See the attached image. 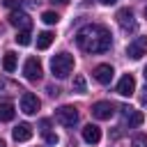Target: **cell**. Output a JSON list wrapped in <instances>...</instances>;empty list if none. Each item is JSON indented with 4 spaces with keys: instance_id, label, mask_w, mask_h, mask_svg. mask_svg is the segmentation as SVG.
<instances>
[{
    "instance_id": "obj_1",
    "label": "cell",
    "mask_w": 147,
    "mask_h": 147,
    "mask_svg": "<svg viewBox=\"0 0 147 147\" xmlns=\"http://www.w3.org/2000/svg\"><path fill=\"white\" fill-rule=\"evenodd\" d=\"M76 44L80 51L85 53H106L110 51L113 46V37H110V30L106 25H99V23H90V25H83L78 32H76Z\"/></svg>"
},
{
    "instance_id": "obj_2",
    "label": "cell",
    "mask_w": 147,
    "mask_h": 147,
    "mask_svg": "<svg viewBox=\"0 0 147 147\" xmlns=\"http://www.w3.org/2000/svg\"><path fill=\"white\" fill-rule=\"evenodd\" d=\"M51 71H53L55 78H67L74 71V55H69L64 51L57 53V55H53L51 57Z\"/></svg>"
},
{
    "instance_id": "obj_3",
    "label": "cell",
    "mask_w": 147,
    "mask_h": 147,
    "mask_svg": "<svg viewBox=\"0 0 147 147\" xmlns=\"http://www.w3.org/2000/svg\"><path fill=\"white\" fill-rule=\"evenodd\" d=\"M78 108L76 106H60L57 110H55V119L62 124V126H67V129H74L76 124H78Z\"/></svg>"
},
{
    "instance_id": "obj_4",
    "label": "cell",
    "mask_w": 147,
    "mask_h": 147,
    "mask_svg": "<svg viewBox=\"0 0 147 147\" xmlns=\"http://www.w3.org/2000/svg\"><path fill=\"white\" fill-rule=\"evenodd\" d=\"M117 23H119V28L122 30H126V32H136V28H138V21L133 18V9H129V7H124V9H119L117 11Z\"/></svg>"
},
{
    "instance_id": "obj_5",
    "label": "cell",
    "mask_w": 147,
    "mask_h": 147,
    "mask_svg": "<svg viewBox=\"0 0 147 147\" xmlns=\"http://www.w3.org/2000/svg\"><path fill=\"white\" fill-rule=\"evenodd\" d=\"M126 55H129L131 60H140L142 55H147V37H136L133 41H129Z\"/></svg>"
},
{
    "instance_id": "obj_6",
    "label": "cell",
    "mask_w": 147,
    "mask_h": 147,
    "mask_svg": "<svg viewBox=\"0 0 147 147\" xmlns=\"http://www.w3.org/2000/svg\"><path fill=\"white\" fill-rule=\"evenodd\" d=\"M41 74H44V71H41V62H39L37 57H28L25 64H23V76L34 83V80L41 78Z\"/></svg>"
},
{
    "instance_id": "obj_7",
    "label": "cell",
    "mask_w": 147,
    "mask_h": 147,
    "mask_svg": "<svg viewBox=\"0 0 147 147\" xmlns=\"http://www.w3.org/2000/svg\"><path fill=\"white\" fill-rule=\"evenodd\" d=\"M39 108H41L39 96L32 94V92H23V96H21V110H23L25 115H34Z\"/></svg>"
},
{
    "instance_id": "obj_8",
    "label": "cell",
    "mask_w": 147,
    "mask_h": 147,
    "mask_svg": "<svg viewBox=\"0 0 147 147\" xmlns=\"http://www.w3.org/2000/svg\"><path fill=\"white\" fill-rule=\"evenodd\" d=\"M119 110H122L124 122H126L129 126H140V124L145 122V115H142L140 110H136L133 106H119Z\"/></svg>"
},
{
    "instance_id": "obj_9",
    "label": "cell",
    "mask_w": 147,
    "mask_h": 147,
    "mask_svg": "<svg viewBox=\"0 0 147 147\" xmlns=\"http://www.w3.org/2000/svg\"><path fill=\"white\" fill-rule=\"evenodd\" d=\"M9 25H14V28H18V30H30V25H32V18H30L25 11H21V9H14V11L9 14Z\"/></svg>"
},
{
    "instance_id": "obj_10",
    "label": "cell",
    "mask_w": 147,
    "mask_h": 147,
    "mask_svg": "<svg viewBox=\"0 0 147 147\" xmlns=\"http://www.w3.org/2000/svg\"><path fill=\"white\" fill-rule=\"evenodd\" d=\"M92 115H94L96 119H110V117L115 115V106H113L110 101H96V103L92 106Z\"/></svg>"
},
{
    "instance_id": "obj_11",
    "label": "cell",
    "mask_w": 147,
    "mask_h": 147,
    "mask_svg": "<svg viewBox=\"0 0 147 147\" xmlns=\"http://www.w3.org/2000/svg\"><path fill=\"white\" fill-rule=\"evenodd\" d=\"M92 76H94V80H96V83L108 85V83L113 80L115 71H113V67H110V64H96V67H94V71H92Z\"/></svg>"
},
{
    "instance_id": "obj_12",
    "label": "cell",
    "mask_w": 147,
    "mask_h": 147,
    "mask_svg": "<svg viewBox=\"0 0 147 147\" xmlns=\"http://www.w3.org/2000/svg\"><path fill=\"white\" fill-rule=\"evenodd\" d=\"M133 92H136V78L131 74H124L117 83V94L119 96H131Z\"/></svg>"
},
{
    "instance_id": "obj_13",
    "label": "cell",
    "mask_w": 147,
    "mask_h": 147,
    "mask_svg": "<svg viewBox=\"0 0 147 147\" xmlns=\"http://www.w3.org/2000/svg\"><path fill=\"white\" fill-rule=\"evenodd\" d=\"M11 136H14V140H16V142H25V140H30V138H32V126H30L28 122H21V124H16V126H14Z\"/></svg>"
},
{
    "instance_id": "obj_14",
    "label": "cell",
    "mask_w": 147,
    "mask_h": 147,
    "mask_svg": "<svg viewBox=\"0 0 147 147\" xmlns=\"http://www.w3.org/2000/svg\"><path fill=\"white\" fill-rule=\"evenodd\" d=\"M83 140H85L87 145H96V142L101 140V129H99L96 124H87V126H83Z\"/></svg>"
},
{
    "instance_id": "obj_15",
    "label": "cell",
    "mask_w": 147,
    "mask_h": 147,
    "mask_svg": "<svg viewBox=\"0 0 147 147\" xmlns=\"http://www.w3.org/2000/svg\"><path fill=\"white\" fill-rule=\"evenodd\" d=\"M14 115H16L14 103L11 101H0V122H11Z\"/></svg>"
},
{
    "instance_id": "obj_16",
    "label": "cell",
    "mask_w": 147,
    "mask_h": 147,
    "mask_svg": "<svg viewBox=\"0 0 147 147\" xmlns=\"http://www.w3.org/2000/svg\"><path fill=\"white\" fill-rule=\"evenodd\" d=\"M53 39H55V37H53V32H48V30L39 32V34H37V48H39V51H46V48L53 44Z\"/></svg>"
},
{
    "instance_id": "obj_17",
    "label": "cell",
    "mask_w": 147,
    "mask_h": 147,
    "mask_svg": "<svg viewBox=\"0 0 147 147\" xmlns=\"http://www.w3.org/2000/svg\"><path fill=\"white\" fill-rule=\"evenodd\" d=\"M48 124H51L48 119H41V124H39V126H41V136H44V140H46L48 145H57V136L48 129Z\"/></svg>"
},
{
    "instance_id": "obj_18",
    "label": "cell",
    "mask_w": 147,
    "mask_h": 147,
    "mask_svg": "<svg viewBox=\"0 0 147 147\" xmlns=\"http://www.w3.org/2000/svg\"><path fill=\"white\" fill-rule=\"evenodd\" d=\"M2 69H5V71H9V74L16 69V53H11V51H9V53H5V57H2Z\"/></svg>"
},
{
    "instance_id": "obj_19",
    "label": "cell",
    "mask_w": 147,
    "mask_h": 147,
    "mask_svg": "<svg viewBox=\"0 0 147 147\" xmlns=\"http://www.w3.org/2000/svg\"><path fill=\"white\" fill-rule=\"evenodd\" d=\"M32 34H30V30H18L16 32V44H21V46H28L32 39H30Z\"/></svg>"
},
{
    "instance_id": "obj_20",
    "label": "cell",
    "mask_w": 147,
    "mask_h": 147,
    "mask_svg": "<svg viewBox=\"0 0 147 147\" xmlns=\"http://www.w3.org/2000/svg\"><path fill=\"white\" fill-rule=\"evenodd\" d=\"M41 21H44L46 25H55V23L60 21V16H57L55 11H44V14H41Z\"/></svg>"
},
{
    "instance_id": "obj_21",
    "label": "cell",
    "mask_w": 147,
    "mask_h": 147,
    "mask_svg": "<svg viewBox=\"0 0 147 147\" xmlns=\"http://www.w3.org/2000/svg\"><path fill=\"white\" fill-rule=\"evenodd\" d=\"M74 90H76V92H85V90H87V83H85V76H80V74H78V76L74 78Z\"/></svg>"
},
{
    "instance_id": "obj_22",
    "label": "cell",
    "mask_w": 147,
    "mask_h": 147,
    "mask_svg": "<svg viewBox=\"0 0 147 147\" xmlns=\"http://www.w3.org/2000/svg\"><path fill=\"white\" fill-rule=\"evenodd\" d=\"M131 147H147V136L136 133V136L131 138Z\"/></svg>"
},
{
    "instance_id": "obj_23",
    "label": "cell",
    "mask_w": 147,
    "mask_h": 147,
    "mask_svg": "<svg viewBox=\"0 0 147 147\" xmlns=\"http://www.w3.org/2000/svg\"><path fill=\"white\" fill-rule=\"evenodd\" d=\"M2 5L7 9H16V7H21V0H2Z\"/></svg>"
},
{
    "instance_id": "obj_24",
    "label": "cell",
    "mask_w": 147,
    "mask_h": 147,
    "mask_svg": "<svg viewBox=\"0 0 147 147\" xmlns=\"http://www.w3.org/2000/svg\"><path fill=\"white\" fill-rule=\"evenodd\" d=\"M48 94H51V96H55V94H60V90H57V87H53V85H48Z\"/></svg>"
},
{
    "instance_id": "obj_25",
    "label": "cell",
    "mask_w": 147,
    "mask_h": 147,
    "mask_svg": "<svg viewBox=\"0 0 147 147\" xmlns=\"http://www.w3.org/2000/svg\"><path fill=\"white\" fill-rule=\"evenodd\" d=\"M140 103L147 108V87H145V92H142V96H140Z\"/></svg>"
},
{
    "instance_id": "obj_26",
    "label": "cell",
    "mask_w": 147,
    "mask_h": 147,
    "mask_svg": "<svg viewBox=\"0 0 147 147\" xmlns=\"http://www.w3.org/2000/svg\"><path fill=\"white\" fill-rule=\"evenodd\" d=\"M99 2H101V5H115L117 0H99Z\"/></svg>"
},
{
    "instance_id": "obj_27",
    "label": "cell",
    "mask_w": 147,
    "mask_h": 147,
    "mask_svg": "<svg viewBox=\"0 0 147 147\" xmlns=\"http://www.w3.org/2000/svg\"><path fill=\"white\" fill-rule=\"evenodd\" d=\"M53 2H60V5H67L69 0H53Z\"/></svg>"
},
{
    "instance_id": "obj_28",
    "label": "cell",
    "mask_w": 147,
    "mask_h": 147,
    "mask_svg": "<svg viewBox=\"0 0 147 147\" xmlns=\"http://www.w3.org/2000/svg\"><path fill=\"white\" fill-rule=\"evenodd\" d=\"M0 147H7V145H5V140H2V138H0Z\"/></svg>"
},
{
    "instance_id": "obj_29",
    "label": "cell",
    "mask_w": 147,
    "mask_h": 147,
    "mask_svg": "<svg viewBox=\"0 0 147 147\" xmlns=\"http://www.w3.org/2000/svg\"><path fill=\"white\" fill-rule=\"evenodd\" d=\"M142 74H145V80H147V67H145V71H142Z\"/></svg>"
},
{
    "instance_id": "obj_30",
    "label": "cell",
    "mask_w": 147,
    "mask_h": 147,
    "mask_svg": "<svg viewBox=\"0 0 147 147\" xmlns=\"http://www.w3.org/2000/svg\"><path fill=\"white\" fill-rule=\"evenodd\" d=\"M2 87H5V83H2V80H0V90H2Z\"/></svg>"
},
{
    "instance_id": "obj_31",
    "label": "cell",
    "mask_w": 147,
    "mask_h": 147,
    "mask_svg": "<svg viewBox=\"0 0 147 147\" xmlns=\"http://www.w3.org/2000/svg\"><path fill=\"white\" fill-rule=\"evenodd\" d=\"M145 16H147V5H145Z\"/></svg>"
}]
</instances>
